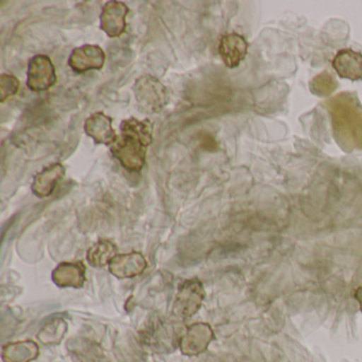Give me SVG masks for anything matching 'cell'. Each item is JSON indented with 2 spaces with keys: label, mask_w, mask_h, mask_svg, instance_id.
<instances>
[{
  "label": "cell",
  "mask_w": 362,
  "mask_h": 362,
  "mask_svg": "<svg viewBox=\"0 0 362 362\" xmlns=\"http://www.w3.org/2000/svg\"><path fill=\"white\" fill-rule=\"evenodd\" d=\"M113 119L103 112L92 114L84 122V131L96 144L112 146L118 135L113 128Z\"/></svg>",
  "instance_id": "30bf717a"
},
{
  "label": "cell",
  "mask_w": 362,
  "mask_h": 362,
  "mask_svg": "<svg viewBox=\"0 0 362 362\" xmlns=\"http://www.w3.org/2000/svg\"><path fill=\"white\" fill-rule=\"evenodd\" d=\"M57 83L56 69L46 54L33 57L28 64L27 86L31 92H46Z\"/></svg>",
  "instance_id": "3957f363"
},
{
  "label": "cell",
  "mask_w": 362,
  "mask_h": 362,
  "mask_svg": "<svg viewBox=\"0 0 362 362\" xmlns=\"http://www.w3.org/2000/svg\"><path fill=\"white\" fill-rule=\"evenodd\" d=\"M144 344L154 351H171L180 345L177 329L171 324L154 321L141 334Z\"/></svg>",
  "instance_id": "5b68a950"
},
{
  "label": "cell",
  "mask_w": 362,
  "mask_h": 362,
  "mask_svg": "<svg viewBox=\"0 0 362 362\" xmlns=\"http://www.w3.org/2000/svg\"><path fill=\"white\" fill-rule=\"evenodd\" d=\"M215 334L209 324H194L188 328L180 341L182 353L188 356H197L206 351Z\"/></svg>",
  "instance_id": "9c48e42d"
},
{
  "label": "cell",
  "mask_w": 362,
  "mask_h": 362,
  "mask_svg": "<svg viewBox=\"0 0 362 362\" xmlns=\"http://www.w3.org/2000/svg\"><path fill=\"white\" fill-rule=\"evenodd\" d=\"M146 267L145 257L137 252L115 256L110 262V271L119 279H130L141 274Z\"/></svg>",
  "instance_id": "7c38bea8"
},
{
  "label": "cell",
  "mask_w": 362,
  "mask_h": 362,
  "mask_svg": "<svg viewBox=\"0 0 362 362\" xmlns=\"http://www.w3.org/2000/svg\"><path fill=\"white\" fill-rule=\"evenodd\" d=\"M52 279L60 287H82L86 283V268L81 262L59 264L52 273Z\"/></svg>",
  "instance_id": "5bb4252c"
},
{
  "label": "cell",
  "mask_w": 362,
  "mask_h": 362,
  "mask_svg": "<svg viewBox=\"0 0 362 362\" xmlns=\"http://www.w3.org/2000/svg\"><path fill=\"white\" fill-rule=\"evenodd\" d=\"M105 63V54L98 45H83L75 48L69 59V65L75 73L86 74L100 71Z\"/></svg>",
  "instance_id": "52a82bcc"
},
{
  "label": "cell",
  "mask_w": 362,
  "mask_h": 362,
  "mask_svg": "<svg viewBox=\"0 0 362 362\" xmlns=\"http://www.w3.org/2000/svg\"><path fill=\"white\" fill-rule=\"evenodd\" d=\"M65 175V168L60 163H54L37 173L33 180V192L39 198H47L56 189Z\"/></svg>",
  "instance_id": "4fadbf2b"
},
{
  "label": "cell",
  "mask_w": 362,
  "mask_h": 362,
  "mask_svg": "<svg viewBox=\"0 0 362 362\" xmlns=\"http://www.w3.org/2000/svg\"><path fill=\"white\" fill-rule=\"evenodd\" d=\"M129 8L122 1H109L103 6L100 16V28L111 39L122 37L127 29Z\"/></svg>",
  "instance_id": "8992f818"
},
{
  "label": "cell",
  "mask_w": 362,
  "mask_h": 362,
  "mask_svg": "<svg viewBox=\"0 0 362 362\" xmlns=\"http://www.w3.org/2000/svg\"><path fill=\"white\" fill-rule=\"evenodd\" d=\"M117 247L109 240H99L88 252V260L93 267L110 264L116 256Z\"/></svg>",
  "instance_id": "2e32d148"
},
{
  "label": "cell",
  "mask_w": 362,
  "mask_h": 362,
  "mask_svg": "<svg viewBox=\"0 0 362 362\" xmlns=\"http://www.w3.org/2000/svg\"><path fill=\"white\" fill-rule=\"evenodd\" d=\"M39 355V346L33 341L12 343L4 349L5 362H30Z\"/></svg>",
  "instance_id": "9a60e30c"
},
{
  "label": "cell",
  "mask_w": 362,
  "mask_h": 362,
  "mask_svg": "<svg viewBox=\"0 0 362 362\" xmlns=\"http://www.w3.org/2000/svg\"><path fill=\"white\" fill-rule=\"evenodd\" d=\"M135 100L139 109L147 114L160 113L169 103L166 86L151 75H144L135 81Z\"/></svg>",
  "instance_id": "7a4b0ae2"
},
{
  "label": "cell",
  "mask_w": 362,
  "mask_h": 362,
  "mask_svg": "<svg viewBox=\"0 0 362 362\" xmlns=\"http://www.w3.org/2000/svg\"><path fill=\"white\" fill-rule=\"evenodd\" d=\"M204 298L202 283L198 279H188L180 286L173 305V313L180 319L192 317L200 308Z\"/></svg>",
  "instance_id": "277c9868"
},
{
  "label": "cell",
  "mask_w": 362,
  "mask_h": 362,
  "mask_svg": "<svg viewBox=\"0 0 362 362\" xmlns=\"http://www.w3.org/2000/svg\"><path fill=\"white\" fill-rule=\"evenodd\" d=\"M152 141V122L131 117L120 124V134L111 146V152L126 170L139 173L145 167L147 148Z\"/></svg>",
  "instance_id": "6da1fadb"
},
{
  "label": "cell",
  "mask_w": 362,
  "mask_h": 362,
  "mask_svg": "<svg viewBox=\"0 0 362 362\" xmlns=\"http://www.w3.org/2000/svg\"><path fill=\"white\" fill-rule=\"evenodd\" d=\"M249 43L245 37L236 33L222 35L218 44V52L228 69H236L247 54Z\"/></svg>",
  "instance_id": "ba28073f"
},
{
  "label": "cell",
  "mask_w": 362,
  "mask_h": 362,
  "mask_svg": "<svg viewBox=\"0 0 362 362\" xmlns=\"http://www.w3.org/2000/svg\"><path fill=\"white\" fill-rule=\"evenodd\" d=\"M199 143L203 149L209 150V151H214L216 149V141L209 134H201L199 136Z\"/></svg>",
  "instance_id": "ac0fdd59"
},
{
  "label": "cell",
  "mask_w": 362,
  "mask_h": 362,
  "mask_svg": "<svg viewBox=\"0 0 362 362\" xmlns=\"http://www.w3.org/2000/svg\"><path fill=\"white\" fill-rule=\"evenodd\" d=\"M354 298H356L358 303H359L360 311L362 313V286L358 287L357 289L354 292Z\"/></svg>",
  "instance_id": "d6986e66"
},
{
  "label": "cell",
  "mask_w": 362,
  "mask_h": 362,
  "mask_svg": "<svg viewBox=\"0 0 362 362\" xmlns=\"http://www.w3.org/2000/svg\"><path fill=\"white\" fill-rule=\"evenodd\" d=\"M20 90V81L18 78L10 74H3L0 77V99L5 103L7 99L16 96Z\"/></svg>",
  "instance_id": "e0dca14e"
},
{
  "label": "cell",
  "mask_w": 362,
  "mask_h": 362,
  "mask_svg": "<svg viewBox=\"0 0 362 362\" xmlns=\"http://www.w3.org/2000/svg\"><path fill=\"white\" fill-rule=\"evenodd\" d=\"M336 73L342 79L362 80V54L353 49H341L332 62Z\"/></svg>",
  "instance_id": "8fae6325"
}]
</instances>
